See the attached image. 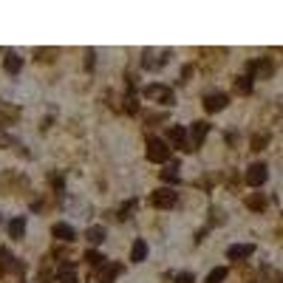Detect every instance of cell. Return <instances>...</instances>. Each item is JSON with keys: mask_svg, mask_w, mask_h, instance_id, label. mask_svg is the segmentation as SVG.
Here are the masks:
<instances>
[{"mask_svg": "<svg viewBox=\"0 0 283 283\" xmlns=\"http://www.w3.org/2000/svg\"><path fill=\"white\" fill-rule=\"evenodd\" d=\"M148 159L156 164H162L170 159V148H167V142L164 139H156V136H150L148 139Z\"/></svg>", "mask_w": 283, "mask_h": 283, "instance_id": "obj_1", "label": "cell"}, {"mask_svg": "<svg viewBox=\"0 0 283 283\" xmlns=\"http://www.w3.org/2000/svg\"><path fill=\"white\" fill-rule=\"evenodd\" d=\"M266 178H269V170H266V164H263V162L249 164V170H247V184H249V187H261Z\"/></svg>", "mask_w": 283, "mask_h": 283, "instance_id": "obj_2", "label": "cell"}, {"mask_svg": "<svg viewBox=\"0 0 283 283\" xmlns=\"http://www.w3.org/2000/svg\"><path fill=\"white\" fill-rule=\"evenodd\" d=\"M150 201H153V207H162V210H167V207H173L178 201V196L170 187H162V190H156L153 196H150Z\"/></svg>", "mask_w": 283, "mask_h": 283, "instance_id": "obj_3", "label": "cell"}, {"mask_svg": "<svg viewBox=\"0 0 283 283\" xmlns=\"http://www.w3.org/2000/svg\"><path fill=\"white\" fill-rule=\"evenodd\" d=\"M145 97L159 99L162 105H173V91H170V88H164V85H148V88H145Z\"/></svg>", "mask_w": 283, "mask_h": 283, "instance_id": "obj_4", "label": "cell"}, {"mask_svg": "<svg viewBox=\"0 0 283 283\" xmlns=\"http://www.w3.org/2000/svg\"><path fill=\"white\" fill-rule=\"evenodd\" d=\"M226 102H229V97L226 93H207L204 97V111L207 113H218L226 108Z\"/></svg>", "mask_w": 283, "mask_h": 283, "instance_id": "obj_5", "label": "cell"}, {"mask_svg": "<svg viewBox=\"0 0 283 283\" xmlns=\"http://www.w3.org/2000/svg\"><path fill=\"white\" fill-rule=\"evenodd\" d=\"M247 68H249V74H258L261 79H269V77H272V71H275V65H272V60H269V57H263V60H255V63H249Z\"/></svg>", "mask_w": 283, "mask_h": 283, "instance_id": "obj_6", "label": "cell"}, {"mask_svg": "<svg viewBox=\"0 0 283 283\" xmlns=\"http://www.w3.org/2000/svg\"><path fill=\"white\" fill-rule=\"evenodd\" d=\"M210 133V125H207V122H193V130H190V142H187V145H190V150H196L198 145H201V142H204V136Z\"/></svg>", "mask_w": 283, "mask_h": 283, "instance_id": "obj_7", "label": "cell"}, {"mask_svg": "<svg viewBox=\"0 0 283 283\" xmlns=\"http://www.w3.org/2000/svg\"><path fill=\"white\" fill-rule=\"evenodd\" d=\"M252 252H255L252 244H232V247L226 249V258H229V261H244V258H249Z\"/></svg>", "mask_w": 283, "mask_h": 283, "instance_id": "obj_8", "label": "cell"}, {"mask_svg": "<svg viewBox=\"0 0 283 283\" xmlns=\"http://www.w3.org/2000/svg\"><path fill=\"white\" fill-rule=\"evenodd\" d=\"M51 232H54V238H60V241H74V238H77L74 226H71V224H63V221L51 226Z\"/></svg>", "mask_w": 283, "mask_h": 283, "instance_id": "obj_9", "label": "cell"}, {"mask_svg": "<svg viewBox=\"0 0 283 283\" xmlns=\"http://www.w3.org/2000/svg\"><path fill=\"white\" fill-rule=\"evenodd\" d=\"M122 272V266L119 263H105L102 266V272H99V283H113V277Z\"/></svg>", "mask_w": 283, "mask_h": 283, "instance_id": "obj_10", "label": "cell"}, {"mask_svg": "<svg viewBox=\"0 0 283 283\" xmlns=\"http://www.w3.org/2000/svg\"><path fill=\"white\" fill-rule=\"evenodd\" d=\"M170 142L173 145H178L181 150H190V145H187V133H184V127H170Z\"/></svg>", "mask_w": 283, "mask_h": 283, "instance_id": "obj_11", "label": "cell"}, {"mask_svg": "<svg viewBox=\"0 0 283 283\" xmlns=\"http://www.w3.org/2000/svg\"><path fill=\"white\" fill-rule=\"evenodd\" d=\"M23 232H26V215H17V218L9 221V235L12 238H23Z\"/></svg>", "mask_w": 283, "mask_h": 283, "instance_id": "obj_12", "label": "cell"}, {"mask_svg": "<svg viewBox=\"0 0 283 283\" xmlns=\"http://www.w3.org/2000/svg\"><path fill=\"white\" fill-rule=\"evenodd\" d=\"M3 65H6V71H9V74H17V71L23 68V60H20L17 54H14V51H9V54H6V60H3Z\"/></svg>", "mask_w": 283, "mask_h": 283, "instance_id": "obj_13", "label": "cell"}, {"mask_svg": "<svg viewBox=\"0 0 283 283\" xmlns=\"http://www.w3.org/2000/svg\"><path fill=\"white\" fill-rule=\"evenodd\" d=\"M145 258H148V244H145V241H136L133 244V249H130V261H145Z\"/></svg>", "mask_w": 283, "mask_h": 283, "instance_id": "obj_14", "label": "cell"}, {"mask_svg": "<svg viewBox=\"0 0 283 283\" xmlns=\"http://www.w3.org/2000/svg\"><path fill=\"white\" fill-rule=\"evenodd\" d=\"M247 207L249 210H263V207H266V198H263L261 193H252V196L247 198Z\"/></svg>", "mask_w": 283, "mask_h": 283, "instance_id": "obj_15", "label": "cell"}, {"mask_svg": "<svg viewBox=\"0 0 283 283\" xmlns=\"http://www.w3.org/2000/svg\"><path fill=\"white\" fill-rule=\"evenodd\" d=\"M85 235H88V241H91V244H102V241H105V229H102V226H91Z\"/></svg>", "mask_w": 283, "mask_h": 283, "instance_id": "obj_16", "label": "cell"}, {"mask_svg": "<svg viewBox=\"0 0 283 283\" xmlns=\"http://www.w3.org/2000/svg\"><path fill=\"white\" fill-rule=\"evenodd\" d=\"M235 91H238V93H249V91H252V77H238V79H235Z\"/></svg>", "mask_w": 283, "mask_h": 283, "instance_id": "obj_17", "label": "cell"}, {"mask_svg": "<svg viewBox=\"0 0 283 283\" xmlns=\"http://www.w3.org/2000/svg\"><path fill=\"white\" fill-rule=\"evenodd\" d=\"M226 277V266H218V269H212L210 275H207V283H221Z\"/></svg>", "mask_w": 283, "mask_h": 283, "instance_id": "obj_18", "label": "cell"}, {"mask_svg": "<svg viewBox=\"0 0 283 283\" xmlns=\"http://www.w3.org/2000/svg\"><path fill=\"white\" fill-rule=\"evenodd\" d=\"M269 145V133H255L252 136V150H263Z\"/></svg>", "mask_w": 283, "mask_h": 283, "instance_id": "obj_19", "label": "cell"}, {"mask_svg": "<svg viewBox=\"0 0 283 283\" xmlns=\"http://www.w3.org/2000/svg\"><path fill=\"white\" fill-rule=\"evenodd\" d=\"M176 170H178L176 164L164 167V170H162V178H164V181H170V184H176V181H178V173H176Z\"/></svg>", "mask_w": 283, "mask_h": 283, "instance_id": "obj_20", "label": "cell"}, {"mask_svg": "<svg viewBox=\"0 0 283 283\" xmlns=\"http://www.w3.org/2000/svg\"><path fill=\"white\" fill-rule=\"evenodd\" d=\"M60 283H77V275H74V269H68V266L60 269Z\"/></svg>", "mask_w": 283, "mask_h": 283, "instance_id": "obj_21", "label": "cell"}, {"mask_svg": "<svg viewBox=\"0 0 283 283\" xmlns=\"http://www.w3.org/2000/svg\"><path fill=\"white\" fill-rule=\"evenodd\" d=\"M85 261L91 263V266H102V261H105V258H102L99 252H93V249H88V252H85Z\"/></svg>", "mask_w": 283, "mask_h": 283, "instance_id": "obj_22", "label": "cell"}, {"mask_svg": "<svg viewBox=\"0 0 283 283\" xmlns=\"http://www.w3.org/2000/svg\"><path fill=\"white\" fill-rule=\"evenodd\" d=\"M176 283H193V275L190 272H181V275L176 277Z\"/></svg>", "mask_w": 283, "mask_h": 283, "instance_id": "obj_23", "label": "cell"}]
</instances>
